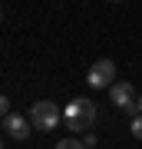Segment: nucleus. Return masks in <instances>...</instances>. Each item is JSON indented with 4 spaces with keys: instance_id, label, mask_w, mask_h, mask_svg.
Returning <instances> with one entry per match:
<instances>
[{
    "instance_id": "nucleus-1",
    "label": "nucleus",
    "mask_w": 142,
    "mask_h": 149,
    "mask_svg": "<svg viewBox=\"0 0 142 149\" xmlns=\"http://www.w3.org/2000/svg\"><path fill=\"white\" fill-rule=\"evenodd\" d=\"M30 123L40 133H50V129H56L60 123H63V109H60L56 103H50V100H37L30 106Z\"/></svg>"
},
{
    "instance_id": "nucleus-2",
    "label": "nucleus",
    "mask_w": 142,
    "mask_h": 149,
    "mask_svg": "<svg viewBox=\"0 0 142 149\" xmlns=\"http://www.w3.org/2000/svg\"><path fill=\"white\" fill-rule=\"evenodd\" d=\"M93 119H96V106H93V100H83V96L73 100L63 109V123H66L69 129H89Z\"/></svg>"
},
{
    "instance_id": "nucleus-3",
    "label": "nucleus",
    "mask_w": 142,
    "mask_h": 149,
    "mask_svg": "<svg viewBox=\"0 0 142 149\" xmlns=\"http://www.w3.org/2000/svg\"><path fill=\"white\" fill-rule=\"evenodd\" d=\"M86 83H89L93 90H109V86L116 83V63H112V60H96L89 66V73H86Z\"/></svg>"
},
{
    "instance_id": "nucleus-4",
    "label": "nucleus",
    "mask_w": 142,
    "mask_h": 149,
    "mask_svg": "<svg viewBox=\"0 0 142 149\" xmlns=\"http://www.w3.org/2000/svg\"><path fill=\"white\" fill-rule=\"evenodd\" d=\"M109 100H112V106H119V109H129L132 116H139V106H136V90H132L129 83H112L109 86Z\"/></svg>"
},
{
    "instance_id": "nucleus-5",
    "label": "nucleus",
    "mask_w": 142,
    "mask_h": 149,
    "mask_svg": "<svg viewBox=\"0 0 142 149\" xmlns=\"http://www.w3.org/2000/svg\"><path fill=\"white\" fill-rule=\"evenodd\" d=\"M3 129L13 139H26V136H30V119H23L20 113H7V116H3Z\"/></svg>"
},
{
    "instance_id": "nucleus-6",
    "label": "nucleus",
    "mask_w": 142,
    "mask_h": 149,
    "mask_svg": "<svg viewBox=\"0 0 142 149\" xmlns=\"http://www.w3.org/2000/svg\"><path fill=\"white\" fill-rule=\"evenodd\" d=\"M56 149H86V143H83V139H60Z\"/></svg>"
},
{
    "instance_id": "nucleus-7",
    "label": "nucleus",
    "mask_w": 142,
    "mask_h": 149,
    "mask_svg": "<svg viewBox=\"0 0 142 149\" xmlns=\"http://www.w3.org/2000/svg\"><path fill=\"white\" fill-rule=\"evenodd\" d=\"M132 136H136V139H142V113H139V116H132Z\"/></svg>"
},
{
    "instance_id": "nucleus-8",
    "label": "nucleus",
    "mask_w": 142,
    "mask_h": 149,
    "mask_svg": "<svg viewBox=\"0 0 142 149\" xmlns=\"http://www.w3.org/2000/svg\"><path fill=\"white\" fill-rule=\"evenodd\" d=\"M7 113H10V100H7V96H3V93H0V119H3V116H7Z\"/></svg>"
},
{
    "instance_id": "nucleus-9",
    "label": "nucleus",
    "mask_w": 142,
    "mask_h": 149,
    "mask_svg": "<svg viewBox=\"0 0 142 149\" xmlns=\"http://www.w3.org/2000/svg\"><path fill=\"white\" fill-rule=\"evenodd\" d=\"M136 106H139V113H142V96H139V100H136Z\"/></svg>"
},
{
    "instance_id": "nucleus-10",
    "label": "nucleus",
    "mask_w": 142,
    "mask_h": 149,
    "mask_svg": "<svg viewBox=\"0 0 142 149\" xmlns=\"http://www.w3.org/2000/svg\"><path fill=\"white\" fill-rule=\"evenodd\" d=\"M0 149H3V139H0Z\"/></svg>"
},
{
    "instance_id": "nucleus-11",
    "label": "nucleus",
    "mask_w": 142,
    "mask_h": 149,
    "mask_svg": "<svg viewBox=\"0 0 142 149\" xmlns=\"http://www.w3.org/2000/svg\"><path fill=\"white\" fill-rule=\"evenodd\" d=\"M112 3H119V0H112Z\"/></svg>"
}]
</instances>
